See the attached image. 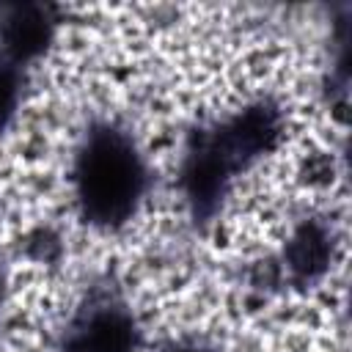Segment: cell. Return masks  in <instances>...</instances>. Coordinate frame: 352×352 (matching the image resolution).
Masks as SVG:
<instances>
[{
    "label": "cell",
    "mask_w": 352,
    "mask_h": 352,
    "mask_svg": "<svg viewBox=\"0 0 352 352\" xmlns=\"http://www.w3.org/2000/svg\"><path fill=\"white\" fill-rule=\"evenodd\" d=\"M148 168L135 140L110 121L85 129L74 154V195L85 223L96 228L124 226L140 206Z\"/></svg>",
    "instance_id": "1"
},
{
    "label": "cell",
    "mask_w": 352,
    "mask_h": 352,
    "mask_svg": "<svg viewBox=\"0 0 352 352\" xmlns=\"http://www.w3.org/2000/svg\"><path fill=\"white\" fill-rule=\"evenodd\" d=\"M280 110L272 102L258 99L231 118L214 124L212 129L192 132V140L223 168L228 179H234L250 162L275 148V143L280 140Z\"/></svg>",
    "instance_id": "2"
},
{
    "label": "cell",
    "mask_w": 352,
    "mask_h": 352,
    "mask_svg": "<svg viewBox=\"0 0 352 352\" xmlns=\"http://www.w3.org/2000/svg\"><path fill=\"white\" fill-rule=\"evenodd\" d=\"M140 333L116 297H94L80 308L63 336L60 352H138Z\"/></svg>",
    "instance_id": "3"
},
{
    "label": "cell",
    "mask_w": 352,
    "mask_h": 352,
    "mask_svg": "<svg viewBox=\"0 0 352 352\" xmlns=\"http://www.w3.org/2000/svg\"><path fill=\"white\" fill-rule=\"evenodd\" d=\"M55 8L44 3L8 6L0 14V55L16 66L41 58L55 36Z\"/></svg>",
    "instance_id": "4"
},
{
    "label": "cell",
    "mask_w": 352,
    "mask_h": 352,
    "mask_svg": "<svg viewBox=\"0 0 352 352\" xmlns=\"http://www.w3.org/2000/svg\"><path fill=\"white\" fill-rule=\"evenodd\" d=\"M330 261H333L330 228L316 217L302 220L283 248V267L289 280L297 286H314L319 278H324Z\"/></svg>",
    "instance_id": "5"
},
{
    "label": "cell",
    "mask_w": 352,
    "mask_h": 352,
    "mask_svg": "<svg viewBox=\"0 0 352 352\" xmlns=\"http://www.w3.org/2000/svg\"><path fill=\"white\" fill-rule=\"evenodd\" d=\"M22 85H25L22 66H16V63H11L8 58L0 55V132L16 116V107H19V99H22Z\"/></svg>",
    "instance_id": "6"
},
{
    "label": "cell",
    "mask_w": 352,
    "mask_h": 352,
    "mask_svg": "<svg viewBox=\"0 0 352 352\" xmlns=\"http://www.w3.org/2000/svg\"><path fill=\"white\" fill-rule=\"evenodd\" d=\"M25 250H28V256H33V258H38V261L52 264V261L60 258V250H63V248H60V239H58L55 231H50V228H36V231L28 236Z\"/></svg>",
    "instance_id": "7"
},
{
    "label": "cell",
    "mask_w": 352,
    "mask_h": 352,
    "mask_svg": "<svg viewBox=\"0 0 352 352\" xmlns=\"http://www.w3.org/2000/svg\"><path fill=\"white\" fill-rule=\"evenodd\" d=\"M168 352H214V349L204 344H179V346H170Z\"/></svg>",
    "instance_id": "8"
}]
</instances>
